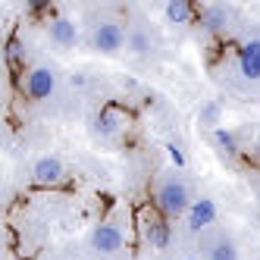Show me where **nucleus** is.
<instances>
[{
    "instance_id": "obj_1",
    "label": "nucleus",
    "mask_w": 260,
    "mask_h": 260,
    "mask_svg": "<svg viewBox=\"0 0 260 260\" xmlns=\"http://www.w3.org/2000/svg\"><path fill=\"white\" fill-rule=\"evenodd\" d=\"M191 191L182 179H163L157 188H154V207L157 213H163L166 219H176V216H185L191 207Z\"/></svg>"
},
{
    "instance_id": "obj_2",
    "label": "nucleus",
    "mask_w": 260,
    "mask_h": 260,
    "mask_svg": "<svg viewBox=\"0 0 260 260\" xmlns=\"http://www.w3.org/2000/svg\"><path fill=\"white\" fill-rule=\"evenodd\" d=\"M53 88H57V72H53L50 66H35V69L25 72V79H22V91L31 101H47L53 94Z\"/></svg>"
},
{
    "instance_id": "obj_3",
    "label": "nucleus",
    "mask_w": 260,
    "mask_h": 260,
    "mask_svg": "<svg viewBox=\"0 0 260 260\" xmlns=\"http://www.w3.org/2000/svg\"><path fill=\"white\" fill-rule=\"evenodd\" d=\"M66 179V166L57 154H44L31 163V182L41 185V188H50V185H60Z\"/></svg>"
},
{
    "instance_id": "obj_4",
    "label": "nucleus",
    "mask_w": 260,
    "mask_h": 260,
    "mask_svg": "<svg viewBox=\"0 0 260 260\" xmlns=\"http://www.w3.org/2000/svg\"><path fill=\"white\" fill-rule=\"evenodd\" d=\"M141 235H144V241H147V248L163 251L166 245H170V238H173L170 219H166L163 213H144V216H141Z\"/></svg>"
},
{
    "instance_id": "obj_5",
    "label": "nucleus",
    "mask_w": 260,
    "mask_h": 260,
    "mask_svg": "<svg viewBox=\"0 0 260 260\" xmlns=\"http://www.w3.org/2000/svg\"><path fill=\"white\" fill-rule=\"evenodd\" d=\"M122 44H128V31L116 19H107V22L94 25V47L101 53H119Z\"/></svg>"
},
{
    "instance_id": "obj_6",
    "label": "nucleus",
    "mask_w": 260,
    "mask_h": 260,
    "mask_svg": "<svg viewBox=\"0 0 260 260\" xmlns=\"http://www.w3.org/2000/svg\"><path fill=\"white\" fill-rule=\"evenodd\" d=\"M122 245H125V235H122L119 226H113V222H101V226L91 229V251L110 257V254L122 251Z\"/></svg>"
},
{
    "instance_id": "obj_7",
    "label": "nucleus",
    "mask_w": 260,
    "mask_h": 260,
    "mask_svg": "<svg viewBox=\"0 0 260 260\" xmlns=\"http://www.w3.org/2000/svg\"><path fill=\"white\" fill-rule=\"evenodd\" d=\"M213 222H216V201L213 198H194L188 213H185V226H188V232L198 235L207 226H213Z\"/></svg>"
},
{
    "instance_id": "obj_8",
    "label": "nucleus",
    "mask_w": 260,
    "mask_h": 260,
    "mask_svg": "<svg viewBox=\"0 0 260 260\" xmlns=\"http://www.w3.org/2000/svg\"><path fill=\"white\" fill-rule=\"evenodd\" d=\"M238 72L248 82H260V38H251L238 50Z\"/></svg>"
},
{
    "instance_id": "obj_9",
    "label": "nucleus",
    "mask_w": 260,
    "mask_h": 260,
    "mask_svg": "<svg viewBox=\"0 0 260 260\" xmlns=\"http://www.w3.org/2000/svg\"><path fill=\"white\" fill-rule=\"evenodd\" d=\"M47 31H50V41H53V44H60V47H72V44L79 41V25L72 22V19H66V16H57V19H50Z\"/></svg>"
},
{
    "instance_id": "obj_10",
    "label": "nucleus",
    "mask_w": 260,
    "mask_h": 260,
    "mask_svg": "<svg viewBox=\"0 0 260 260\" xmlns=\"http://www.w3.org/2000/svg\"><path fill=\"white\" fill-rule=\"evenodd\" d=\"M94 122H98V132H101L104 138H116V135L122 132V125H125V116L119 113L116 107H104Z\"/></svg>"
},
{
    "instance_id": "obj_11",
    "label": "nucleus",
    "mask_w": 260,
    "mask_h": 260,
    "mask_svg": "<svg viewBox=\"0 0 260 260\" xmlns=\"http://www.w3.org/2000/svg\"><path fill=\"white\" fill-rule=\"evenodd\" d=\"M163 16H166V22H173V25H185V22L194 19V7L188 0H166Z\"/></svg>"
},
{
    "instance_id": "obj_12",
    "label": "nucleus",
    "mask_w": 260,
    "mask_h": 260,
    "mask_svg": "<svg viewBox=\"0 0 260 260\" xmlns=\"http://www.w3.org/2000/svg\"><path fill=\"white\" fill-rule=\"evenodd\" d=\"M210 138H213V144L219 147V154H226V157H238V154H241L238 138H235V132H232V128H226V125H216L213 132H210Z\"/></svg>"
},
{
    "instance_id": "obj_13",
    "label": "nucleus",
    "mask_w": 260,
    "mask_h": 260,
    "mask_svg": "<svg viewBox=\"0 0 260 260\" xmlns=\"http://www.w3.org/2000/svg\"><path fill=\"white\" fill-rule=\"evenodd\" d=\"M226 22H229V10H226V7L213 4V7H204V10H201V25H204V28L219 31V28H226Z\"/></svg>"
},
{
    "instance_id": "obj_14",
    "label": "nucleus",
    "mask_w": 260,
    "mask_h": 260,
    "mask_svg": "<svg viewBox=\"0 0 260 260\" xmlns=\"http://www.w3.org/2000/svg\"><path fill=\"white\" fill-rule=\"evenodd\" d=\"M210 260H238V248L232 238H216L210 245Z\"/></svg>"
},
{
    "instance_id": "obj_15",
    "label": "nucleus",
    "mask_w": 260,
    "mask_h": 260,
    "mask_svg": "<svg viewBox=\"0 0 260 260\" xmlns=\"http://www.w3.org/2000/svg\"><path fill=\"white\" fill-rule=\"evenodd\" d=\"M219 113H222V107H219V101H207L201 107V113H198V119L204 122V125H219Z\"/></svg>"
},
{
    "instance_id": "obj_16",
    "label": "nucleus",
    "mask_w": 260,
    "mask_h": 260,
    "mask_svg": "<svg viewBox=\"0 0 260 260\" xmlns=\"http://www.w3.org/2000/svg\"><path fill=\"white\" fill-rule=\"evenodd\" d=\"M128 47H132V53H138V57H141V53L151 50V38H147L144 31H132V35H128Z\"/></svg>"
},
{
    "instance_id": "obj_17",
    "label": "nucleus",
    "mask_w": 260,
    "mask_h": 260,
    "mask_svg": "<svg viewBox=\"0 0 260 260\" xmlns=\"http://www.w3.org/2000/svg\"><path fill=\"white\" fill-rule=\"evenodd\" d=\"M166 157H170V163L176 166V170H185V163H188V157H185V151H182L176 141L166 144Z\"/></svg>"
},
{
    "instance_id": "obj_18",
    "label": "nucleus",
    "mask_w": 260,
    "mask_h": 260,
    "mask_svg": "<svg viewBox=\"0 0 260 260\" xmlns=\"http://www.w3.org/2000/svg\"><path fill=\"white\" fill-rule=\"evenodd\" d=\"M19 57H22V53H19V44L10 41V44H7V63H10V66H16V63H19Z\"/></svg>"
},
{
    "instance_id": "obj_19",
    "label": "nucleus",
    "mask_w": 260,
    "mask_h": 260,
    "mask_svg": "<svg viewBox=\"0 0 260 260\" xmlns=\"http://www.w3.org/2000/svg\"><path fill=\"white\" fill-rule=\"evenodd\" d=\"M69 85H72V88H85V85H88V76L76 72V76H69Z\"/></svg>"
},
{
    "instance_id": "obj_20",
    "label": "nucleus",
    "mask_w": 260,
    "mask_h": 260,
    "mask_svg": "<svg viewBox=\"0 0 260 260\" xmlns=\"http://www.w3.org/2000/svg\"><path fill=\"white\" fill-rule=\"evenodd\" d=\"M185 260H198V257H185Z\"/></svg>"
}]
</instances>
